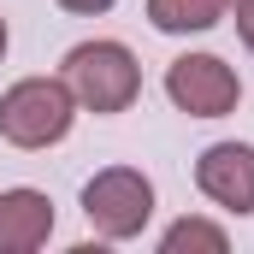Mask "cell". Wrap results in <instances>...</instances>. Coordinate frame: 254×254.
Segmentation results:
<instances>
[{
	"label": "cell",
	"mask_w": 254,
	"mask_h": 254,
	"mask_svg": "<svg viewBox=\"0 0 254 254\" xmlns=\"http://www.w3.org/2000/svg\"><path fill=\"white\" fill-rule=\"evenodd\" d=\"M65 89L77 95L83 113H125L142 95V65L125 42H77L65 54Z\"/></svg>",
	"instance_id": "6da1fadb"
},
{
	"label": "cell",
	"mask_w": 254,
	"mask_h": 254,
	"mask_svg": "<svg viewBox=\"0 0 254 254\" xmlns=\"http://www.w3.org/2000/svg\"><path fill=\"white\" fill-rule=\"evenodd\" d=\"M77 119V95L65 89V77H24L0 95V142L12 148H54L71 136Z\"/></svg>",
	"instance_id": "7a4b0ae2"
},
{
	"label": "cell",
	"mask_w": 254,
	"mask_h": 254,
	"mask_svg": "<svg viewBox=\"0 0 254 254\" xmlns=\"http://www.w3.org/2000/svg\"><path fill=\"white\" fill-rule=\"evenodd\" d=\"M83 219L95 225V237L107 243H130L142 237V225L154 219V184L136 166H107L83 184Z\"/></svg>",
	"instance_id": "3957f363"
},
{
	"label": "cell",
	"mask_w": 254,
	"mask_h": 254,
	"mask_svg": "<svg viewBox=\"0 0 254 254\" xmlns=\"http://www.w3.org/2000/svg\"><path fill=\"white\" fill-rule=\"evenodd\" d=\"M166 95L190 119H225L243 101V83L219 54H184V60L166 65Z\"/></svg>",
	"instance_id": "277c9868"
},
{
	"label": "cell",
	"mask_w": 254,
	"mask_h": 254,
	"mask_svg": "<svg viewBox=\"0 0 254 254\" xmlns=\"http://www.w3.org/2000/svg\"><path fill=\"white\" fill-rule=\"evenodd\" d=\"M195 184L213 207L225 213H254V148L249 142H213L201 160H195Z\"/></svg>",
	"instance_id": "5b68a950"
},
{
	"label": "cell",
	"mask_w": 254,
	"mask_h": 254,
	"mask_svg": "<svg viewBox=\"0 0 254 254\" xmlns=\"http://www.w3.org/2000/svg\"><path fill=\"white\" fill-rule=\"evenodd\" d=\"M54 237V201L42 190H0V254H36Z\"/></svg>",
	"instance_id": "8992f818"
},
{
	"label": "cell",
	"mask_w": 254,
	"mask_h": 254,
	"mask_svg": "<svg viewBox=\"0 0 254 254\" xmlns=\"http://www.w3.org/2000/svg\"><path fill=\"white\" fill-rule=\"evenodd\" d=\"M225 12H231V0H148L154 30H166V36H195V30H213Z\"/></svg>",
	"instance_id": "52a82bcc"
},
{
	"label": "cell",
	"mask_w": 254,
	"mask_h": 254,
	"mask_svg": "<svg viewBox=\"0 0 254 254\" xmlns=\"http://www.w3.org/2000/svg\"><path fill=\"white\" fill-rule=\"evenodd\" d=\"M184 249L225 254V249H231V237H225V225H213V219H178V225L160 237V254H184Z\"/></svg>",
	"instance_id": "ba28073f"
},
{
	"label": "cell",
	"mask_w": 254,
	"mask_h": 254,
	"mask_svg": "<svg viewBox=\"0 0 254 254\" xmlns=\"http://www.w3.org/2000/svg\"><path fill=\"white\" fill-rule=\"evenodd\" d=\"M237 36H243V48L254 54V0H237Z\"/></svg>",
	"instance_id": "9c48e42d"
},
{
	"label": "cell",
	"mask_w": 254,
	"mask_h": 254,
	"mask_svg": "<svg viewBox=\"0 0 254 254\" xmlns=\"http://www.w3.org/2000/svg\"><path fill=\"white\" fill-rule=\"evenodd\" d=\"M65 12H83V18H95V12H113L119 0H60Z\"/></svg>",
	"instance_id": "30bf717a"
},
{
	"label": "cell",
	"mask_w": 254,
	"mask_h": 254,
	"mask_svg": "<svg viewBox=\"0 0 254 254\" xmlns=\"http://www.w3.org/2000/svg\"><path fill=\"white\" fill-rule=\"evenodd\" d=\"M0 60H6V18H0Z\"/></svg>",
	"instance_id": "8fae6325"
}]
</instances>
